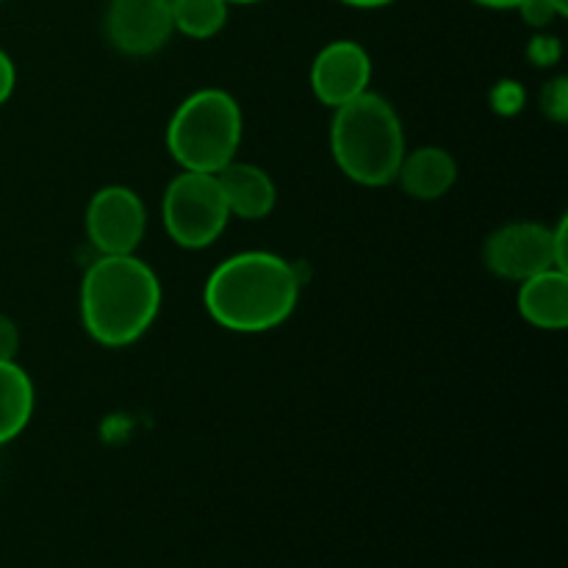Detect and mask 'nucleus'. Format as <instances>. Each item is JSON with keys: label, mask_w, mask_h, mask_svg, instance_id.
<instances>
[{"label": "nucleus", "mask_w": 568, "mask_h": 568, "mask_svg": "<svg viewBox=\"0 0 568 568\" xmlns=\"http://www.w3.org/2000/svg\"><path fill=\"white\" fill-rule=\"evenodd\" d=\"M303 288L297 266L266 250L222 261L209 275L203 303L211 320L233 333H266L294 314Z\"/></svg>", "instance_id": "obj_1"}, {"label": "nucleus", "mask_w": 568, "mask_h": 568, "mask_svg": "<svg viewBox=\"0 0 568 568\" xmlns=\"http://www.w3.org/2000/svg\"><path fill=\"white\" fill-rule=\"evenodd\" d=\"M161 308V283L148 261L133 255H98L81 281V320L103 347H128L153 327Z\"/></svg>", "instance_id": "obj_2"}, {"label": "nucleus", "mask_w": 568, "mask_h": 568, "mask_svg": "<svg viewBox=\"0 0 568 568\" xmlns=\"http://www.w3.org/2000/svg\"><path fill=\"white\" fill-rule=\"evenodd\" d=\"M331 150L349 181L372 189L394 183L408 150L397 109L372 89L333 109Z\"/></svg>", "instance_id": "obj_3"}, {"label": "nucleus", "mask_w": 568, "mask_h": 568, "mask_svg": "<svg viewBox=\"0 0 568 568\" xmlns=\"http://www.w3.org/2000/svg\"><path fill=\"white\" fill-rule=\"evenodd\" d=\"M242 105L225 89L189 94L166 125V150L189 172H216L236 161L242 148Z\"/></svg>", "instance_id": "obj_4"}, {"label": "nucleus", "mask_w": 568, "mask_h": 568, "mask_svg": "<svg viewBox=\"0 0 568 568\" xmlns=\"http://www.w3.org/2000/svg\"><path fill=\"white\" fill-rule=\"evenodd\" d=\"M161 220L172 242L183 250H205L225 233L231 222L216 175L211 172H178L164 189Z\"/></svg>", "instance_id": "obj_5"}, {"label": "nucleus", "mask_w": 568, "mask_h": 568, "mask_svg": "<svg viewBox=\"0 0 568 568\" xmlns=\"http://www.w3.org/2000/svg\"><path fill=\"white\" fill-rule=\"evenodd\" d=\"M568 222L549 227L541 222H508L486 239L483 258L503 281H527L547 270L568 272Z\"/></svg>", "instance_id": "obj_6"}, {"label": "nucleus", "mask_w": 568, "mask_h": 568, "mask_svg": "<svg viewBox=\"0 0 568 568\" xmlns=\"http://www.w3.org/2000/svg\"><path fill=\"white\" fill-rule=\"evenodd\" d=\"M148 233V209L128 186H103L87 205V236L98 255H133Z\"/></svg>", "instance_id": "obj_7"}, {"label": "nucleus", "mask_w": 568, "mask_h": 568, "mask_svg": "<svg viewBox=\"0 0 568 568\" xmlns=\"http://www.w3.org/2000/svg\"><path fill=\"white\" fill-rule=\"evenodd\" d=\"M372 55L355 39H336L316 53L311 64V89L327 109L349 103L369 92Z\"/></svg>", "instance_id": "obj_8"}, {"label": "nucleus", "mask_w": 568, "mask_h": 568, "mask_svg": "<svg viewBox=\"0 0 568 568\" xmlns=\"http://www.w3.org/2000/svg\"><path fill=\"white\" fill-rule=\"evenodd\" d=\"M109 42L125 55H153L175 33L170 0H111L105 11Z\"/></svg>", "instance_id": "obj_9"}, {"label": "nucleus", "mask_w": 568, "mask_h": 568, "mask_svg": "<svg viewBox=\"0 0 568 568\" xmlns=\"http://www.w3.org/2000/svg\"><path fill=\"white\" fill-rule=\"evenodd\" d=\"M216 181H220L222 197H225L231 216L253 222L264 220L275 211V181L261 166L247 164V161H231V164L216 172Z\"/></svg>", "instance_id": "obj_10"}, {"label": "nucleus", "mask_w": 568, "mask_h": 568, "mask_svg": "<svg viewBox=\"0 0 568 568\" xmlns=\"http://www.w3.org/2000/svg\"><path fill=\"white\" fill-rule=\"evenodd\" d=\"M394 181L414 200H442L458 183V161L449 150L425 144V148L405 150Z\"/></svg>", "instance_id": "obj_11"}, {"label": "nucleus", "mask_w": 568, "mask_h": 568, "mask_svg": "<svg viewBox=\"0 0 568 568\" xmlns=\"http://www.w3.org/2000/svg\"><path fill=\"white\" fill-rule=\"evenodd\" d=\"M521 320L538 331H566L568 327V272L547 270L519 283L516 294Z\"/></svg>", "instance_id": "obj_12"}, {"label": "nucleus", "mask_w": 568, "mask_h": 568, "mask_svg": "<svg viewBox=\"0 0 568 568\" xmlns=\"http://www.w3.org/2000/svg\"><path fill=\"white\" fill-rule=\"evenodd\" d=\"M33 383L17 361H0V444L20 436L33 416Z\"/></svg>", "instance_id": "obj_13"}, {"label": "nucleus", "mask_w": 568, "mask_h": 568, "mask_svg": "<svg viewBox=\"0 0 568 568\" xmlns=\"http://www.w3.org/2000/svg\"><path fill=\"white\" fill-rule=\"evenodd\" d=\"M227 9L225 0H170L172 26L189 39H211L225 28Z\"/></svg>", "instance_id": "obj_14"}, {"label": "nucleus", "mask_w": 568, "mask_h": 568, "mask_svg": "<svg viewBox=\"0 0 568 568\" xmlns=\"http://www.w3.org/2000/svg\"><path fill=\"white\" fill-rule=\"evenodd\" d=\"M541 111L552 122L568 120V78H552V81L541 89Z\"/></svg>", "instance_id": "obj_15"}, {"label": "nucleus", "mask_w": 568, "mask_h": 568, "mask_svg": "<svg viewBox=\"0 0 568 568\" xmlns=\"http://www.w3.org/2000/svg\"><path fill=\"white\" fill-rule=\"evenodd\" d=\"M516 11H519L521 20L532 28H547L549 22L558 20V11H555L547 0H525Z\"/></svg>", "instance_id": "obj_16"}, {"label": "nucleus", "mask_w": 568, "mask_h": 568, "mask_svg": "<svg viewBox=\"0 0 568 568\" xmlns=\"http://www.w3.org/2000/svg\"><path fill=\"white\" fill-rule=\"evenodd\" d=\"M20 349V327L11 316L0 314V361H14Z\"/></svg>", "instance_id": "obj_17"}, {"label": "nucleus", "mask_w": 568, "mask_h": 568, "mask_svg": "<svg viewBox=\"0 0 568 568\" xmlns=\"http://www.w3.org/2000/svg\"><path fill=\"white\" fill-rule=\"evenodd\" d=\"M530 55L536 64H555L560 55V44L555 37H536L530 44Z\"/></svg>", "instance_id": "obj_18"}, {"label": "nucleus", "mask_w": 568, "mask_h": 568, "mask_svg": "<svg viewBox=\"0 0 568 568\" xmlns=\"http://www.w3.org/2000/svg\"><path fill=\"white\" fill-rule=\"evenodd\" d=\"M17 87V70H14V61L11 55L0 48V105L11 98Z\"/></svg>", "instance_id": "obj_19"}, {"label": "nucleus", "mask_w": 568, "mask_h": 568, "mask_svg": "<svg viewBox=\"0 0 568 568\" xmlns=\"http://www.w3.org/2000/svg\"><path fill=\"white\" fill-rule=\"evenodd\" d=\"M497 94H499V109H503L505 105V111H514V109H519V103H521V92H519V87H516L514 81H505V83H499V89H497Z\"/></svg>", "instance_id": "obj_20"}, {"label": "nucleus", "mask_w": 568, "mask_h": 568, "mask_svg": "<svg viewBox=\"0 0 568 568\" xmlns=\"http://www.w3.org/2000/svg\"><path fill=\"white\" fill-rule=\"evenodd\" d=\"M471 3L483 6V9H519L525 0H471Z\"/></svg>", "instance_id": "obj_21"}, {"label": "nucleus", "mask_w": 568, "mask_h": 568, "mask_svg": "<svg viewBox=\"0 0 568 568\" xmlns=\"http://www.w3.org/2000/svg\"><path fill=\"white\" fill-rule=\"evenodd\" d=\"M344 6H353V9H383V6H392L394 0H338Z\"/></svg>", "instance_id": "obj_22"}, {"label": "nucleus", "mask_w": 568, "mask_h": 568, "mask_svg": "<svg viewBox=\"0 0 568 568\" xmlns=\"http://www.w3.org/2000/svg\"><path fill=\"white\" fill-rule=\"evenodd\" d=\"M549 6H552L555 11H558V17H566L568 14V0H547Z\"/></svg>", "instance_id": "obj_23"}, {"label": "nucleus", "mask_w": 568, "mask_h": 568, "mask_svg": "<svg viewBox=\"0 0 568 568\" xmlns=\"http://www.w3.org/2000/svg\"><path fill=\"white\" fill-rule=\"evenodd\" d=\"M227 6H253V3H261V0H225Z\"/></svg>", "instance_id": "obj_24"}, {"label": "nucleus", "mask_w": 568, "mask_h": 568, "mask_svg": "<svg viewBox=\"0 0 568 568\" xmlns=\"http://www.w3.org/2000/svg\"><path fill=\"white\" fill-rule=\"evenodd\" d=\"M0 3H3V0H0Z\"/></svg>", "instance_id": "obj_25"}]
</instances>
